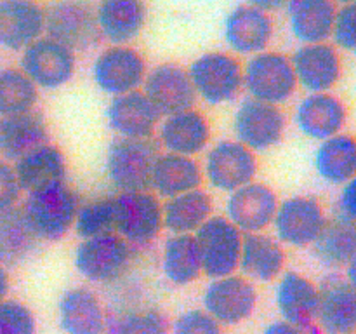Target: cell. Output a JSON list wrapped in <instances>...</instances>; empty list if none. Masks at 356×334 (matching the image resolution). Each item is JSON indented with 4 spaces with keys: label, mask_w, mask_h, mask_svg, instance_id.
<instances>
[{
    "label": "cell",
    "mask_w": 356,
    "mask_h": 334,
    "mask_svg": "<svg viewBox=\"0 0 356 334\" xmlns=\"http://www.w3.org/2000/svg\"><path fill=\"white\" fill-rule=\"evenodd\" d=\"M284 246L275 237L266 233H247L243 235L242 253H240V270L243 277L256 282H273L284 271Z\"/></svg>",
    "instance_id": "4dcf8cb0"
},
{
    "label": "cell",
    "mask_w": 356,
    "mask_h": 334,
    "mask_svg": "<svg viewBox=\"0 0 356 334\" xmlns=\"http://www.w3.org/2000/svg\"><path fill=\"white\" fill-rule=\"evenodd\" d=\"M291 56L278 51H264L250 56L243 65V90L263 103H287L298 90Z\"/></svg>",
    "instance_id": "3957f363"
},
{
    "label": "cell",
    "mask_w": 356,
    "mask_h": 334,
    "mask_svg": "<svg viewBox=\"0 0 356 334\" xmlns=\"http://www.w3.org/2000/svg\"><path fill=\"white\" fill-rule=\"evenodd\" d=\"M263 334H308L301 327L294 326V324H289L285 320H275L270 326H266V329L263 331Z\"/></svg>",
    "instance_id": "f6af8a7d"
},
{
    "label": "cell",
    "mask_w": 356,
    "mask_h": 334,
    "mask_svg": "<svg viewBox=\"0 0 356 334\" xmlns=\"http://www.w3.org/2000/svg\"><path fill=\"white\" fill-rule=\"evenodd\" d=\"M287 129V118L280 106L245 97L233 117L236 141L254 153L266 152L280 145Z\"/></svg>",
    "instance_id": "8fae6325"
},
{
    "label": "cell",
    "mask_w": 356,
    "mask_h": 334,
    "mask_svg": "<svg viewBox=\"0 0 356 334\" xmlns=\"http://www.w3.org/2000/svg\"><path fill=\"white\" fill-rule=\"evenodd\" d=\"M323 205L315 197L294 195L280 200L273 219L275 239L282 246L312 247L327 223Z\"/></svg>",
    "instance_id": "7c38bea8"
},
{
    "label": "cell",
    "mask_w": 356,
    "mask_h": 334,
    "mask_svg": "<svg viewBox=\"0 0 356 334\" xmlns=\"http://www.w3.org/2000/svg\"><path fill=\"white\" fill-rule=\"evenodd\" d=\"M45 35L73 52L92 47L101 38L94 9L86 0H56L45 7Z\"/></svg>",
    "instance_id": "4fadbf2b"
},
{
    "label": "cell",
    "mask_w": 356,
    "mask_h": 334,
    "mask_svg": "<svg viewBox=\"0 0 356 334\" xmlns=\"http://www.w3.org/2000/svg\"><path fill=\"white\" fill-rule=\"evenodd\" d=\"M38 87L21 68L0 70V118L35 110Z\"/></svg>",
    "instance_id": "8d00e7d4"
},
{
    "label": "cell",
    "mask_w": 356,
    "mask_h": 334,
    "mask_svg": "<svg viewBox=\"0 0 356 334\" xmlns=\"http://www.w3.org/2000/svg\"><path fill=\"white\" fill-rule=\"evenodd\" d=\"M162 115L143 90L115 96L106 108L108 127L127 139H152L156 134Z\"/></svg>",
    "instance_id": "44dd1931"
},
{
    "label": "cell",
    "mask_w": 356,
    "mask_h": 334,
    "mask_svg": "<svg viewBox=\"0 0 356 334\" xmlns=\"http://www.w3.org/2000/svg\"><path fill=\"white\" fill-rule=\"evenodd\" d=\"M110 334H169L165 319L155 310L131 312L118 317Z\"/></svg>",
    "instance_id": "f35d334b"
},
{
    "label": "cell",
    "mask_w": 356,
    "mask_h": 334,
    "mask_svg": "<svg viewBox=\"0 0 356 334\" xmlns=\"http://www.w3.org/2000/svg\"><path fill=\"white\" fill-rule=\"evenodd\" d=\"M146 73L145 56L132 45H108L92 63L94 84L113 97L141 90Z\"/></svg>",
    "instance_id": "9c48e42d"
},
{
    "label": "cell",
    "mask_w": 356,
    "mask_h": 334,
    "mask_svg": "<svg viewBox=\"0 0 356 334\" xmlns=\"http://www.w3.org/2000/svg\"><path fill=\"white\" fill-rule=\"evenodd\" d=\"M159 145L169 153L184 157H197L209 148L212 138L211 122L202 111L190 108L179 113L167 115L160 120Z\"/></svg>",
    "instance_id": "ffe728a7"
},
{
    "label": "cell",
    "mask_w": 356,
    "mask_h": 334,
    "mask_svg": "<svg viewBox=\"0 0 356 334\" xmlns=\"http://www.w3.org/2000/svg\"><path fill=\"white\" fill-rule=\"evenodd\" d=\"M355 54H356V52H355Z\"/></svg>",
    "instance_id": "f907efd6"
},
{
    "label": "cell",
    "mask_w": 356,
    "mask_h": 334,
    "mask_svg": "<svg viewBox=\"0 0 356 334\" xmlns=\"http://www.w3.org/2000/svg\"><path fill=\"white\" fill-rule=\"evenodd\" d=\"M21 193L23 190L17 183L14 167L7 160H0V214L16 207Z\"/></svg>",
    "instance_id": "7bdbcfd3"
},
{
    "label": "cell",
    "mask_w": 356,
    "mask_h": 334,
    "mask_svg": "<svg viewBox=\"0 0 356 334\" xmlns=\"http://www.w3.org/2000/svg\"><path fill=\"white\" fill-rule=\"evenodd\" d=\"M97 31L110 45H131L148 21L146 0H99L94 9Z\"/></svg>",
    "instance_id": "cb8c5ba5"
},
{
    "label": "cell",
    "mask_w": 356,
    "mask_h": 334,
    "mask_svg": "<svg viewBox=\"0 0 356 334\" xmlns=\"http://www.w3.org/2000/svg\"><path fill=\"white\" fill-rule=\"evenodd\" d=\"M38 242L23 209L13 207L0 214V264L13 267L21 263L33 253Z\"/></svg>",
    "instance_id": "d590c367"
},
{
    "label": "cell",
    "mask_w": 356,
    "mask_h": 334,
    "mask_svg": "<svg viewBox=\"0 0 356 334\" xmlns=\"http://www.w3.org/2000/svg\"><path fill=\"white\" fill-rule=\"evenodd\" d=\"M195 240L205 277L214 280L238 270L243 233L226 216H211L195 233Z\"/></svg>",
    "instance_id": "8992f818"
},
{
    "label": "cell",
    "mask_w": 356,
    "mask_h": 334,
    "mask_svg": "<svg viewBox=\"0 0 356 334\" xmlns=\"http://www.w3.org/2000/svg\"><path fill=\"white\" fill-rule=\"evenodd\" d=\"M79 205V195L63 183L47 190L26 193L21 209L38 240L58 242L73 228Z\"/></svg>",
    "instance_id": "6da1fadb"
},
{
    "label": "cell",
    "mask_w": 356,
    "mask_h": 334,
    "mask_svg": "<svg viewBox=\"0 0 356 334\" xmlns=\"http://www.w3.org/2000/svg\"><path fill=\"white\" fill-rule=\"evenodd\" d=\"M19 68L38 90H54L73 79L76 56L72 49L44 35L21 52Z\"/></svg>",
    "instance_id": "30bf717a"
},
{
    "label": "cell",
    "mask_w": 356,
    "mask_h": 334,
    "mask_svg": "<svg viewBox=\"0 0 356 334\" xmlns=\"http://www.w3.org/2000/svg\"><path fill=\"white\" fill-rule=\"evenodd\" d=\"M172 334H225L222 326L212 319L204 308L181 313L172 326Z\"/></svg>",
    "instance_id": "b9f144b4"
},
{
    "label": "cell",
    "mask_w": 356,
    "mask_h": 334,
    "mask_svg": "<svg viewBox=\"0 0 356 334\" xmlns=\"http://www.w3.org/2000/svg\"><path fill=\"white\" fill-rule=\"evenodd\" d=\"M315 170L325 183L343 186L356 176V136L341 132L318 145Z\"/></svg>",
    "instance_id": "1f68e13d"
},
{
    "label": "cell",
    "mask_w": 356,
    "mask_h": 334,
    "mask_svg": "<svg viewBox=\"0 0 356 334\" xmlns=\"http://www.w3.org/2000/svg\"><path fill=\"white\" fill-rule=\"evenodd\" d=\"M186 70L197 100L211 106L229 103L243 89V65L232 52H205Z\"/></svg>",
    "instance_id": "7a4b0ae2"
},
{
    "label": "cell",
    "mask_w": 356,
    "mask_h": 334,
    "mask_svg": "<svg viewBox=\"0 0 356 334\" xmlns=\"http://www.w3.org/2000/svg\"><path fill=\"white\" fill-rule=\"evenodd\" d=\"M204 310L222 327L238 326L250 319L257 305V289L243 275L214 278L202 296Z\"/></svg>",
    "instance_id": "5bb4252c"
},
{
    "label": "cell",
    "mask_w": 356,
    "mask_h": 334,
    "mask_svg": "<svg viewBox=\"0 0 356 334\" xmlns=\"http://www.w3.org/2000/svg\"><path fill=\"white\" fill-rule=\"evenodd\" d=\"M214 204L202 188L167 198L163 204V228L170 235H195L212 216Z\"/></svg>",
    "instance_id": "d6a6232c"
},
{
    "label": "cell",
    "mask_w": 356,
    "mask_h": 334,
    "mask_svg": "<svg viewBox=\"0 0 356 334\" xmlns=\"http://www.w3.org/2000/svg\"><path fill=\"white\" fill-rule=\"evenodd\" d=\"M316 326L325 334L356 333V287L343 277H327L318 285Z\"/></svg>",
    "instance_id": "d4e9b609"
},
{
    "label": "cell",
    "mask_w": 356,
    "mask_h": 334,
    "mask_svg": "<svg viewBox=\"0 0 356 334\" xmlns=\"http://www.w3.org/2000/svg\"><path fill=\"white\" fill-rule=\"evenodd\" d=\"M289 0H247L245 3H249V6H254L257 7V9L264 10V13H275V10H280L284 9L285 3H287Z\"/></svg>",
    "instance_id": "bcb514c9"
},
{
    "label": "cell",
    "mask_w": 356,
    "mask_h": 334,
    "mask_svg": "<svg viewBox=\"0 0 356 334\" xmlns=\"http://www.w3.org/2000/svg\"><path fill=\"white\" fill-rule=\"evenodd\" d=\"M337 209H339L337 214L356 223V176L341 186L339 198H337Z\"/></svg>",
    "instance_id": "ee69618b"
},
{
    "label": "cell",
    "mask_w": 356,
    "mask_h": 334,
    "mask_svg": "<svg viewBox=\"0 0 356 334\" xmlns=\"http://www.w3.org/2000/svg\"><path fill=\"white\" fill-rule=\"evenodd\" d=\"M204 181L202 167L193 157L176 153H159L152 170L149 190L160 198H172L176 195L200 188Z\"/></svg>",
    "instance_id": "83f0119b"
},
{
    "label": "cell",
    "mask_w": 356,
    "mask_h": 334,
    "mask_svg": "<svg viewBox=\"0 0 356 334\" xmlns=\"http://www.w3.org/2000/svg\"><path fill=\"white\" fill-rule=\"evenodd\" d=\"M134 247L117 232L86 239L75 250V268L94 284L118 280L131 267Z\"/></svg>",
    "instance_id": "52a82bcc"
},
{
    "label": "cell",
    "mask_w": 356,
    "mask_h": 334,
    "mask_svg": "<svg viewBox=\"0 0 356 334\" xmlns=\"http://www.w3.org/2000/svg\"><path fill=\"white\" fill-rule=\"evenodd\" d=\"M73 230L82 240L115 232V198H94L80 204Z\"/></svg>",
    "instance_id": "74e56055"
},
{
    "label": "cell",
    "mask_w": 356,
    "mask_h": 334,
    "mask_svg": "<svg viewBox=\"0 0 356 334\" xmlns=\"http://www.w3.org/2000/svg\"><path fill=\"white\" fill-rule=\"evenodd\" d=\"M143 93L162 117L190 110L197 103L188 70L176 63H160L148 70Z\"/></svg>",
    "instance_id": "2e32d148"
},
{
    "label": "cell",
    "mask_w": 356,
    "mask_h": 334,
    "mask_svg": "<svg viewBox=\"0 0 356 334\" xmlns=\"http://www.w3.org/2000/svg\"><path fill=\"white\" fill-rule=\"evenodd\" d=\"M275 37V21L270 13L242 3L226 16L225 42L233 54L256 56L268 51Z\"/></svg>",
    "instance_id": "e0dca14e"
},
{
    "label": "cell",
    "mask_w": 356,
    "mask_h": 334,
    "mask_svg": "<svg viewBox=\"0 0 356 334\" xmlns=\"http://www.w3.org/2000/svg\"><path fill=\"white\" fill-rule=\"evenodd\" d=\"M280 200L273 188L252 181L229 193L226 202V218L243 233H263L273 225Z\"/></svg>",
    "instance_id": "ac0fdd59"
},
{
    "label": "cell",
    "mask_w": 356,
    "mask_h": 334,
    "mask_svg": "<svg viewBox=\"0 0 356 334\" xmlns=\"http://www.w3.org/2000/svg\"><path fill=\"white\" fill-rule=\"evenodd\" d=\"M45 35V7L38 0H0V47L23 52Z\"/></svg>",
    "instance_id": "d6986e66"
},
{
    "label": "cell",
    "mask_w": 356,
    "mask_h": 334,
    "mask_svg": "<svg viewBox=\"0 0 356 334\" xmlns=\"http://www.w3.org/2000/svg\"><path fill=\"white\" fill-rule=\"evenodd\" d=\"M330 42L337 49L356 52V3L337 7Z\"/></svg>",
    "instance_id": "60d3db41"
},
{
    "label": "cell",
    "mask_w": 356,
    "mask_h": 334,
    "mask_svg": "<svg viewBox=\"0 0 356 334\" xmlns=\"http://www.w3.org/2000/svg\"><path fill=\"white\" fill-rule=\"evenodd\" d=\"M312 247L323 267L344 268L356 253V223L341 214L329 218Z\"/></svg>",
    "instance_id": "836d02e7"
},
{
    "label": "cell",
    "mask_w": 356,
    "mask_h": 334,
    "mask_svg": "<svg viewBox=\"0 0 356 334\" xmlns=\"http://www.w3.org/2000/svg\"><path fill=\"white\" fill-rule=\"evenodd\" d=\"M298 86L313 93H330L343 77V58L332 42L301 44L291 56Z\"/></svg>",
    "instance_id": "9a60e30c"
},
{
    "label": "cell",
    "mask_w": 356,
    "mask_h": 334,
    "mask_svg": "<svg viewBox=\"0 0 356 334\" xmlns=\"http://www.w3.org/2000/svg\"><path fill=\"white\" fill-rule=\"evenodd\" d=\"M0 334H37V319L17 299L0 301Z\"/></svg>",
    "instance_id": "ab89813d"
},
{
    "label": "cell",
    "mask_w": 356,
    "mask_h": 334,
    "mask_svg": "<svg viewBox=\"0 0 356 334\" xmlns=\"http://www.w3.org/2000/svg\"><path fill=\"white\" fill-rule=\"evenodd\" d=\"M47 141V122L38 110L0 118V155L6 160L16 162Z\"/></svg>",
    "instance_id": "f546056e"
},
{
    "label": "cell",
    "mask_w": 356,
    "mask_h": 334,
    "mask_svg": "<svg viewBox=\"0 0 356 334\" xmlns=\"http://www.w3.org/2000/svg\"><path fill=\"white\" fill-rule=\"evenodd\" d=\"M59 324L66 334H104L106 313L87 287H72L59 299Z\"/></svg>",
    "instance_id": "f1b7e54d"
},
{
    "label": "cell",
    "mask_w": 356,
    "mask_h": 334,
    "mask_svg": "<svg viewBox=\"0 0 356 334\" xmlns=\"http://www.w3.org/2000/svg\"><path fill=\"white\" fill-rule=\"evenodd\" d=\"M159 153L153 139H113L106 152L108 180L118 191L149 190Z\"/></svg>",
    "instance_id": "5b68a950"
},
{
    "label": "cell",
    "mask_w": 356,
    "mask_h": 334,
    "mask_svg": "<svg viewBox=\"0 0 356 334\" xmlns=\"http://www.w3.org/2000/svg\"><path fill=\"white\" fill-rule=\"evenodd\" d=\"M294 120L306 138L322 143L344 132L348 108L336 94L313 93L299 101Z\"/></svg>",
    "instance_id": "603a6c76"
},
{
    "label": "cell",
    "mask_w": 356,
    "mask_h": 334,
    "mask_svg": "<svg viewBox=\"0 0 356 334\" xmlns=\"http://www.w3.org/2000/svg\"><path fill=\"white\" fill-rule=\"evenodd\" d=\"M13 167L24 193H33L66 183L65 153L51 141L28 152L16 160Z\"/></svg>",
    "instance_id": "484cf974"
},
{
    "label": "cell",
    "mask_w": 356,
    "mask_h": 334,
    "mask_svg": "<svg viewBox=\"0 0 356 334\" xmlns=\"http://www.w3.org/2000/svg\"><path fill=\"white\" fill-rule=\"evenodd\" d=\"M10 289V278L9 273H7V268L3 264H0V301L7 298Z\"/></svg>",
    "instance_id": "7dc6e473"
},
{
    "label": "cell",
    "mask_w": 356,
    "mask_h": 334,
    "mask_svg": "<svg viewBox=\"0 0 356 334\" xmlns=\"http://www.w3.org/2000/svg\"><path fill=\"white\" fill-rule=\"evenodd\" d=\"M285 17L291 33L301 44L329 42L337 3L334 0H289Z\"/></svg>",
    "instance_id": "4316f807"
},
{
    "label": "cell",
    "mask_w": 356,
    "mask_h": 334,
    "mask_svg": "<svg viewBox=\"0 0 356 334\" xmlns=\"http://www.w3.org/2000/svg\"><path fill=\"white\" fill-rule=\"evenodd\" d=\"M336 3H339V6H344V3H356V0H334Z\"/></svg>",
    "instance_id": "681fc988"
},
{
    "label": "cell",
    "mask_w": 356,
    "mask_h": 334,
    "mask_svg": "<svg viewBox=\"0 0 356 334\" xmlns=\"http://www.w3.org/2000/svg\"><path fill=\"white\" fill-rule=\"evenodd\" d=\"M257 155L236 139H221L209 148L202 173L212 188L233 193L256 181Z\"/></svg>",
    "instance_id": "ba28073f"
},
{
    "label": "cell",
    "mask_w": 356,
    "mask_h": 334,
    "mask_svg": "<svg viewBox=\"0 0 356 334\" xmlns=\"http://www.w3.org/2000/svg\"><path fill=\"white\" fill-rule=\"evenodd\" d=\"M318 285L299 271H285L278 280L275 301L282 320L305 329L308 334L316 331L318 313Z\"/></svg>",
    "instance_id": "7402d4cb"
},
{
    "label": "cell",
    "mask_w": 356,
    "mask_h": 334,
    "mask_svg": "<svg viewBox=\"0 0 356 334\" xmlns=\"http://www.w3.org/2000/svg\"><path fill=\"white\" fill-rule=\"evenodd\" d=\"M115 198V232L132 247L152 244L163 230V204L152 190L120 191Z\"/></svg>",
    "instance_id": "277c9868"
},
{
    "label": "cell",
    "mask_w": 356,
    "mask_h": 334,
    "mask_svg": "<svg viewBox=\"0 0 356 334\" xmlns=\"http://www.w3.org/2000/svg\"><path fill=\"white\" fill-rule=\"evenodd\" d=\"M344 271H346V277L344 278H346L353 287H356V253L353 254V257L348 261V264L344 267Z\"/></svg>",
    "instance_id": "c3c4849f"
},
{
    "label": "cell",
    "mask_w": 356,
    "mask_h": 334,
    "mask_svg": "<svg viewBox=\"0 0 356 334\" xmlns=\"http://www.w3.org/2000/svg\"><path fill=\"white\" fill-rule=\"evenodd\" d=\"M162 270L174 285H190L200 278L202 260L195 235H170L163 244Z\"/></svg>",
    "instance_id": "e575fe53"
}]
</instances>
